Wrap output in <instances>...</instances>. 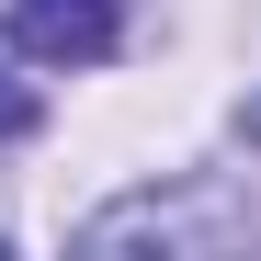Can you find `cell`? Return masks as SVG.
<instances>
[{
    "label": "cell",
    "mask_w": 261,
    "mask_h": 261,
    "mask_svg": "<svg viewBox=\"0 0 261 261\" xmlns=\"http://www.w3.org/2000/svg\"><path fill=\"white\" fill-rule=\"evenodd\" d=\"M250 193L239 182H216V170H193V182H170V193H125L102 204L91 227H80V250H182V261H227L250 250Z\"/></svg>",
    "instance_id": "obj_1"
},
{
    "label": "cell",
    "mask_w": 261,
    "mask_h": 261,
    "mask_svg": "<svg viewBox=\"0 0 261 261\" xmlns=\"http://www.w3.org/2000/svg\"><path fill=\"white\" fill-rule=\"evenodd\" d=\"M12 34L46 68H102L125 46V0H12Z\"/></svg>",
    "instance_id": "obj_2"
},
{
    "label": "cell",
    "mask_w": 261,
    "mask_h": 261,
    "mask_svg": "<svg viewBox=\"0 0 261 261\" xmlns=\"http://www.w3.org/2000/svg\"><path fill=\"white\" fill-rule=\"evenodd\" d=\"M12 137H34V91L12 80V57H0V148H12Z\"/></svg>",
    "instance_id": "obj_3"
}]
</instances>
